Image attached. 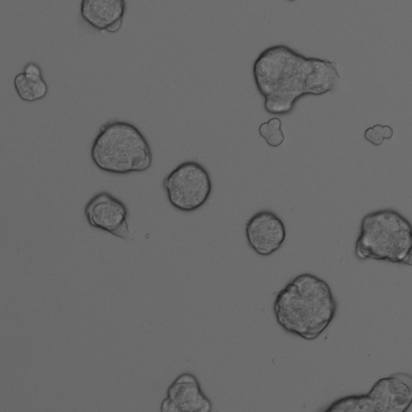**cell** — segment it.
Returning a JSON list of instances; mask_svg holds the SVG:
<instances>
[{"instance_id":"obj_2","label":"cell","mask_w":412,"mask_h":412,"mask_svg":"<svg viewBox=\"0 0 412 412\" xmlns=\"http://www.w3.org/2000/svg\"><path fill=\"white\" fill-rule=\"evenodd\" d=\"M273 309L276 321L284 331L313 341L331 325L336 316L338 304L325 280L303 273L279 292Z\"/></svg>"},{"instance_id":"obj_9","label":"cell","mask_w":412,"mask_h":412,"mask_svg":"<svg viewBox=\"0 0 412 412\" xmlns=\"http://www.w3.org/2000/svg\"><path fill=\"white\" fill-rule=\"evenodd\" d=\"M212 404L195 376L181 374L170 385L161 412H210Z\"/></svg>"},{"instance_id":"obj_11","label":"cell","mask_w":412,"mask_h":412,"mask_svg":"<svg viewBox=\"0 0 412 412\" xmlns=\"http://www.w3.org/2000/svg\"><path fill=\"white\" fill-rule=\"evenodd\" d=\"M15 90L23 101L37 102L48 93L49 88L43 76H33L21 73L15 76Z\"/></svg>"},{"instance_id":"obj_10","label":"cell","mask_w":412,"mask_h":412,"mask_svg":"<svg viewBox=\"0 0 412 412\" xmlns=\"http://www.w3.org/2000/svg\"><path fill=\"white\" fill-rule=\"evenodd\" d=\"M126 3L123 0H84L81 18L98 31L115 33L120 30Z\"/></svg>"},{"instance_id":"obj_1","label":"cell","mask_w":412,"mask_h":412,"mask_svg":"<svg viewBox=\"0 0 412 412\" xmlns=\"http://www.w3.org/2000/svg\"><path fill=\"white\" fill-rule=\"evenodd\" d=\"M253 75L265 110L274 115L290 114L303 96L332 91L341 79L336 62L303 56L285 45L263 50L254 63Z\"/></svg>"},{"instance_id":"obj_12","label":"cell","mask_w":412,"mask_h":412,"mask_svg":"<svg viewBox=\"0 0 412 412\" xmlns=\"http://www.w3.org/2000/svg\"><path fill=\"white\" fill-rule=\"evenodd\" d=\"M281 127L282 122L279 118H273L258 127V132L270 147L277 148L285 139Z\"/></svg>"},{"instance_id":"obj_13","label":"cell","mask_w":412,"mask_h":412,"mask_svg":"<svg viewBox=\"0 0 412 412\" xmlns=\"http://www.w3.org/2000/svg\"><path fill=\"white\" fill-rule=\"evenodd\" d=\"M393 137V128L388 125H376L364 132L365 139L374 146H380L385 139H391Z\"/></svg>"},{"instance_id":"obj_5","label":"cell","mask_w":412,"mask_h":412,"mask_svg":"<svg viewBox=\"0 0 412 412\" xmlns=\"http://www.w3.org/2000/svg\"><path fill=\"white\" fill-rule=\"evenodd\" d=\"M412 404V375L396 373L375 382L362 394L341 398L324 412H407Z\"/></svg>"},{"instance_id":"obj_6","label":"cell","mask_w":412,"mask_h":412,"mask_svg":"<svg viewBox=\"0 0 412 412\" xmlns=\"http://www.w3.org/2000/svg\"><path fill=\"white\" fill-rule=\"evenodd\" d=\"M168 201L182 212L199 210L208 201L212 192L210 176L196 161L182 163L164 181Z\"/></svg>"},{"instance_id":"obj_3","label":"cell","mask_w":412,"mask_h":412,"mask_svg":"<svg viewBox=\"0 0 412 412\" xmlns=\"http://www.w3.org/2000/svg\"><path fill=\"white\" fill-rule=\"evenodd\" d=\"M91 157L100 170L118 175L145 172L152 164L151 147L144 134L132 123L121 120L100 127Z\"/></svg>"},{"instance_id":"obj_14","label":"cell","mask_w":412,"mask_h":412,"mask_svg":"<svg viewBox=\"0 0 412 412\" xmlns=\"http://www.w3.org/2000/svg\"><path fill=\"white\" fill-rule=\"evenodd\" d=\"M27 75L33 76H42V70H41L38 64L29 62L23 68V72Z\"/></svg>"},{"instance_id":"obj_7","label":"cell","mask_w":412,"mask_h":412,"mask_svg":"<svg viewBox=\"0 0 412 412\" xmlns=\"http://www.w3.org/2000/svg\"><path fill=\"white\" fill-rule=\"evenodd\" d=\"M128 211L119 199L107 192L94 195L86 205L85 214L89 225L125 241L134 239L127 221Z\"/></svg>"},{"instance_id":"obj_8","label":"cell","mask_w":412,"mask_h":412,"mask_svg":"<svg viewBox=\"0 0 412 412\" xmlns=\"http://www.w3.org/2000/svg\"><path fill=\"white\" fill-rule=\"evenodd\" d=\"M246 237L257 255L270 256L280 249L286 239V228L280 217L270 210L253 215L246 224Z\"/></svg>"},{"instance_id":"obj_4","label":"cell","mask_w":412,"mask_h":412,"mask_svg":"<svg viewBox=\"0 0 412 412\" xmlns=\"http://www.w3.org/2000/svg\"><path fill=\"white\" fill-rule=\"evenodd\" d=\"M359 261L372 260L412 267V225L399 212H372L361 222L355 244Z\"/></svg>"}]
</instances>
